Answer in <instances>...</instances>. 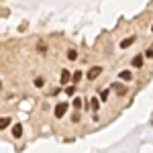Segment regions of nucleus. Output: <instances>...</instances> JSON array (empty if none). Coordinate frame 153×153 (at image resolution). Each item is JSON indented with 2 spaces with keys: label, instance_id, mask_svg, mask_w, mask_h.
<instances>
[{
  "label": "nucleus",
  "instance_id": "nucleus-1",
  "mask_svg": "<svg viewBox=\"0 0 153 153\" xmlns=\"http://www.w3.org/2000/svg\"><path fill=\"white\" fill-rule=\"evenodd\" d=\"M110 90H112V92H117L118 96H125V94H127V88H125L123 84H118V82L110 84Z\"/></svg>",
  "mask_w": 153,
  "mask_h": 153
},
{
  "label": "nucleus",
  "instance_id": "nucleus-2",
  "mask_svg": "<svg viewBox=\"0 0 153 153\" xmlns=\"http://www.w3.org/2000/svg\"><path fill=\"white\" fill-rule=\"evenodd\" d=\"M65 112H68V102H61V104L55 106V117H57V118H61Z\"/></svg>",
  "mask_w": 153,
  "mask_h": 153
},
{
  "label": "nucleus",
  "instance_id": "nucleus-3",
  "mask_svg": "<svg viewBox=\"0 0 153 153\" xmlns=\"http://www.w3.org/2000/svg\"><path fill=\"white\" fill-rule=\"evenodd\" d=\"M100 74H102V68H100V65H96V68H90V71H88V80H96Z\"/></svg>",
  "mask_w": 153,
  "mask_h": 153
},
{
  "label": "nucleus",
  "instance_id": "nucleus-4",
  "mask_svg": "<svg viewBox=\"0 0 153 153\" xmlns=\"http://www.w3.org/2000/svg\"><path fill=\"white\" fill-rule=\"evenodd\" d=\"M71 80V74L68 70H61V76H59V82H61V86H65V84Z\"/></svg>",
  "mask_w": 153,
  "mask_h": 153
},
{
  "label": "nucleus",
  "instance_id": "nucleus-5",
  "mask_svg": "<svg viewBox=\"0 0 153 153\" xmlns=\"http://www.w3.org/2000/svg\"><path fill=\"white\" fill-rule=\"evenodd\" d=\"M133 43H135V35H131V37H127V39H123V41H120V47L127 49V47H131Z\"/></svg>",
  "mask_w": 153,
  "mask_h": 153
},
{
  "label": "nucleus",
  "instance_id": "nucleus-6",
  "mask_svg": "<svg viewBox=\"0 0 153 153\" xmlns=\"http://www.w3.org/2000/svg\"><path fill=\"white\" fill-rule=\"evenodd\" d=\"M12 137H14V139H21V137H23V127H21V125H14V127H12Z\"/></svg>",
  "mask_w": 153,
  "mask_h": 153
},
{
  "label": "nucleus",
  "instance_id": "nucleus-7",
  "mask_svg": "<svg viewBox=\"0 0 153 153\" xmlns=\"http://www.w3.org/2000/svg\"><path fill=\"white\" fill-rule=\"evenodd\" d=\"M118 78H120L123 82H129V80H133V74L125 70V71H120V74H118Z\"/></svg>",
  "mask_w": 153,
  "mask_h": 153
},
{
  "label": "nucleus",
  "instance_id": "nucleus-8",
  "mask_svg": "<svg viewBox=\"0 0 153 153\" xmlns=\"http://www.w3.org/2000/svg\"><path fill=\"white\" fill-rule=\"evenodd\" d=\"M143 65V55H135L133 57V68H141Z\"/></svg>",
  "mask_w": 153,
  "mask_h": 153
},
{
  "label": "nucleus",
  "instance_id": "nucleus-9",
  "mask_svg": "<svg viewBox=\"0 0 153 153\" xmlns=\"http://www.w3.org/2000/svg\"><path fill=\"white\" fill-rule=\"evenodd\" d=\"M8 125H10V118H8V117H2V118H0V131L6 129Z\"/></svg>",
  "mask_w": 153,
  "mask_h": 153
},
{
  "label": "nucleus",
  "instance_id": "nucleus-10",
  "mask_svg": "<svg viewBox=\"0 0 153 153\" xmlns=\"http://www.w3.org/2000/svg\"><path fill=\"white\" fill-rule=\"evenodd\" d=\"M98 106H100V100H98V98H92V100H90V108H92V110H98Z\"/></svg>",
  "mask_w": 153,
  "mask_h": 153
},
{
  "label": "nucleus",
  "instance_id": "nucleus-11",
  "mask_svg": "<svg viewBox=\"0 0 153 153\" xmlns=\"http://www.w3.org/2000/svg\"><path fill=\"white\" fill-rule=\"evenodd\" d=\"M71 80H74V82H80V80H82V71L80 70L74 71V74H71Z\"/></svg>",
  "mask_w": 153,
  "mask_h": 153
},
{
  "label": "nucleus",
  "instance_id": "nucleus-12",
  "mask_svg": "<svg viewBox=\"0 0 153 153\" xmlns=\"http://www.w3.org/2000/svg\"><path fill=\"white\" fill-rule=\"evenodd\" d=\"M76 57H78V53H76V49H70V51H68V59H71V61H74Z\"/></svg>",
  "mask_w": 153,
  "mask_h": 153
},
{
  "label": "nucleus",
  "instance_id": "nucleus-13",
  "mask_svg": "<svg viewBox=\"0 0 153 153\" xmlns=\"http://www.w3.org/2000/svg\"><path fill=\"white\" fill-rule=\"evenodd\" d=\"M108 94H110V90H102V92H100V100H102V102L108 100Z\"/></svg>",
  "mask_w": 153,
  "mask_h": 153
},
{
  "label": "nucleus",
  "instance_id": "nucleus-14",
  "mask_svg": "<svg viewBox=\"0 0 153 153\" xmlns=\"http://www.w3.org/2000/svg\"><path fill=\"white\" fill-rule=\"evenodd\" d=\"M37 86V88H43V84H45V80H43V78H35V82H33Z\"/></svg>",
  "mask_w": 153,
  "mask_h": 153
},
{
  "label": "nucleus",
  "instance_id": "nucleus-15",
  "mask_svg": "<svg viewBox=\"0 0 153 153\" xmlns=\"http://www.w3.org/2000/svg\"><path fill=\"white\" fill-rule=\"evenodd\" d=\"M74 108H76V110H80V108H82V100H80V98H76V100H74Z\"/></svg>",
  "mask_w": 153,
  "mask_h": 153
},
{
  "label": "nucleus",
  "instance_id": "nucleus-16",
  "mask_svg": "<svg viewBox=\"0 0 153 153\" xmlns=\"http://www.w3.org/2000/svg\"><path fill=\"white\" fill-rule=\"evenodd\" d=\"M145 57H149V59H153V49H147V51H145Z\"/></svg>",
  "mask_w": 153,
  "mask_h": 153
},
{
  "label": "nucleus",
  "instance_id": "nucleus-17",
  "mask_svg": "<svg viewBox=\"0 0 153 153\" xmlns=\"http://www.w3.org/2000/svg\"><path fill=\"white\" fill-rule=\"evenodd\" d=\"M74 92H76V88H74V86H70V88H68V90H65V94H74Z\"/></svg>",
  "mask_w": 153,
  "mask_h": 153
},
{
  "label": "nucleus",
  "instance_id": "nucleus-18",
  "mask_svg": "<svg viewBox=\"0 0 153 153\" xmlns=\"http://www.w3.org/2000/svg\"><path fill=\"white\" fill-rule=\"evenodd\" d=\"M37 49H39V51H47V47H45L43 43H39V45H37Z\"/></svg>",
  "mask_w": 153,
  "mask_h": 153
},
{
  "label": "nucleus",
  "instance_id": "nucleus-19",
  "mask_svg": "<svg viewBox=\"0 0 153 153\" xmlns=\"http://www.w3.org/2000/svg\"><path fill=\"white\" fill-rule=\"evenodd\" d=\"M151 31H153V25H151Z\"/></svg>",
  "mask_w": 153,
  "mask_h": 153
}]
</instances>
